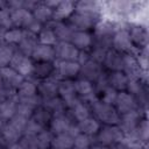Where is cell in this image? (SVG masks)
I'll use <instances>...</instances> for the list:
<instances>
[{
  "label": "cell",
  "mask_w": 149,
  "mask_h": 149,
  "mask_svg": "<svg viewBox=\"0 0 149 149\" xmlns=\"http://www.w3.org/2000/svg\"><path fill=\"white\" fill-rule=\"evenodd\" d=\"M79 73L83 76L81 78H85L90 81H92V80L95 81L100 77V74L102 73L101 65L90 58L85 63L80 64V72Z\"/></svg>",
  "instance_id": "16"
},
{
  "label": "cell",
  "mask_w": 149,
  "mask_h": 149,
  "mask_svg": "<svg viewBox=\"0 0 149 149\" xmlns=\"http://www.w3.org/2000/svg\"><path fill=\"white\" fill-rule=\"evenodd\" d=\"M71 44H73L79 51H85L88 49L92 43H93V37L88 31H83V30H74L71 40Z\"/></svg>",
  "instance_id": "20"
},
{
  "label": "cell",
  "mask_w": 149,
  "mask_h": 149,
  "mask_svg": "<svg viewBox=\"0 0 149 149\" xmlns=\"http://www.w3.org/2000/svg\"><path fill=\"white\" fill-rule=\"evenodd\" d=\"M37 94L45 99H50L54 97H57L58 94V81L57 79L49 77L45 79H42L40 84L37 85Z\"/></svg>",
  "instance_id": "11"
},
{
  "label": "cell",
  "mask_w": 149,
  "mask_h": 149,
  "mask_svg": "<svg viewBox=\"0 0 149 149\" xmlns=\"http://www.w3.org/2000/svg\"><path fill=\"white\" fill-rule=\"evenodd\" d=\"M116 95H118V91H115L114 88H112L111 86H108L104 91H101V100L100 101H102L104 104L114 106Z\"/></svg>",
  "instance_id": "44"
},
{
  "label": "cell",
  "mask_w": 149,
  "mask_h": 149,
  "mask_svg": "<svg viewBox=\"0 0 149 149\" xmlns=\"http://www.w3.org/2000/svg\"><path fill=\"white\" fill-rule=\"evenodd\" d=\"M44 129V127H42L40 123H37L33 118H30L27 123L26 127L23 129V135H28V136H36L38 133H41Z\"/></svg>",
  "instance_id": "43"
},
{
  "label": "cell",
  "mask_w": 149,
  "mask_h": 149,
  "mask_svg": "<svg viewBox=\"0 0 149 149\" xmlns=\"http://www.w3.org/2000/svg\"><path fill=\"white\" fill-rule=\"evenodd\" d=\"M52 139H54V134L50 130L43 129L41 133H38L36 135V141H37L38 149H50Z\"/></svg>",
  "instance_id": "39"
},
{
  "label": "cell",
  "mask_w": 149,
  "mask_h": 149,
  "mask_svg": "<svg viewBox=\"0 0 149 149\" xmlns=\"http://www.w3.org/2000/svg\"><path fill=\"white\" fill-rule=\"evenodd\" d=\"M74 88L77 95H79L81 99L86 101H95V92H94V85L92 81L85 79V78H79L74 81Z\"/></svg>",
  "instance_id": "12"
},
{
  "label": "cell",
  "mask_w": 149,
  "mask_h": 149,
  "mask_svg": "<svg viewBox=\"0 0 149 149\" xmlns=\"http://www.w3.org/2000/svg\"><path fill=\"white\" fill-rule=\"evenodd\" d=\"M100 7L99 3L95 1H79L74 2V12H83V13H99Z\"/></svg>",
  "instance_id": "38"
},
{
  "label": "cell",
  "mask_w": 149,
  "mask_h": 149,
  "mask_svg": "<svg viewBox=\"0 0 149 149\" xmlns=\"http://www.w3.org/2000/svg\"><path fill=\"white\" fill-rule=\"evenodd\" d=\"M111 149H129V148H128L123 142H119V143H114V144H112Z\"/></svg>",
  "instance_id": "49"
},
{
  "label": "cell",
  "mask_w": 149,
  "mask_h": 149,
  "mask_svg": "<svg viewBox=\"0 0 149 149\" xmlns=\"http://www.w3.org/2000/svg\"><path fill=\"white\" fill-rule=\"evenodd\" d=\"M34 61L31 59V57L26 56L23 54H21L20 51H15L9 66L13 68L16 72H19L23 78L27 76H30L33 73V69H34Z\"/></svg>",
  "instance_id": "6"
},
{
  "label": "cell",
  "mask_w": 149,
  "mask_h": 149,
  "mask_svg": "<svg viewBox=\"0 0 149 149\" xmlns=\"http://www.w3.org/2000/svg\"><path fill=\"white\" fill-rule=\"evenodd\" d=\"M97 135H98V141L104 146H112L114 143L122 142L125 137V133L121 130V128L118 125H113V126L107 125L100 128Z\"/></svg>",
  "instance_id": "3"
},
{
  "label": "cell",
  "mask_w": 149,
  "mask_h": 149,
  "mask_svg": "<svg viewBox=\"0 0 149 149\" xmlns=\"http://www.w3.org/2000/svg\"><path fill=\"white\" fill-rule=\"evenodd\" d=\"M77 126H78L80 133L90 135V136L95 135L100 129L99 121L95 118H92V116H88V118H86V119H84L81 121H78Z\"/></svg>",
  "instance_id": "28"
},
{
  "label": "cell",
  "mask_w": 149,
  "mask_h": 149,
  "mask_svg": "<svg viewBox=\"0 0 149 149\" xmlns=\"http://www.w3.org/2000/svg\"><path fill=\"white\" fill-rule=\"evenodd\" d=\"M7 149H23V147L20 144V142H16V143L7 146Z\"/></svg>",
  "instance_id": "50"
},
{
  "label": "cell",
  "mask_w": 149,
  "mask_h": 149,
  "mask_svg": "<svg viewBox=\"0 0 149 149\" xmlns=\"http://www.w3.org/2000/svg\"><path fill=\"white\" fill-rule=\"evenodd\" d=\"M31 59L36 62H43V63H51L56 59L55 56V49L50 45L44 44H37L31 54Z\"/></svg>",
  "instance_id": "17"
},
{
  "label": "cell",
  "mask_w": 149,
  "mask_h": 149,
  "mask_svg": "<svg viewBox=\"0 0 149 149\" xmlns=\"http://www.w3.org/2000/svg\"><path fill=\"white\" fill-rule=\"evenodd\" d=\"M92 107H93V112H94L98 121H102L104 123L109 125V126L119 125L120 114L114 108V106L104 104L100 100H95L92 102Z\"/></svg>",
  "instance_id": "1"
},
{
  "label": "cell",
  "mask_w": 149,
  "mask_h": 149,
  "mask_svg": "<svg viewBox=\"0 0 149 149\" xmlns=\"http://www.w3.org/2000/svg\"><path fill=\"white\" fill-rule=\"evenodd\" d=\"M126 90H127L128 93H130L134 97L136 94H139L141 92V83H140V79H137V78H128Z\"/></svg>",
  "instance_id": "47"
},
{
  "label": "cell",
  "mask_w": 149,
  "mask_h": 149,
  "mask_svg": "<svg viewBox=\"0 0 149 149\" xmlns=\"http://www.w3.org/2000/svg\"><path fill=\"white\" fill-rule=\"evenodd\" d=\"M0 76L3 81V86H7L14 90H16L20 86V84L24 80V78L9 65L0 68Z\"/></svg>",
  "instance_id": "13"
},
{
  "label": "cell",
  "mask_w": 149,
  "mask_h": 149,
  "mask_svg": "<svg viewBox=\"0 0 149 149\" xmlns=\"http://www.w3.org/2000/svg\"><path fill=\"white\" fill-rule=\"evenodd\" d=\"M19 142H20V144L23 147V149H38L37 141H36V136L23 135Z\"/></svg>",
  "instance_id": "48"
},
{
  "label": "cell",
  "mask_w": 149,
  "mask_h": 149,
  "mask_svg": "<svg viewBox=\"0 0 149 149\" xmlns=\"http://www.w3.org/2000/svg\"><path fill=\"white\" fill-rule=\"evenodd\" d=\"M49 27L54 30L58 42H70L71 36L74 31V29H72L63 21H51Z\"/></svg>",
  "instance_id": "19"
},
{
  "label": "cell",
  "mask_w": 149,
  "mask_h": 149,
  "mask_svg": "<svg viewBox=\"0 0 149 149\" xmlns=\"http://www.w3.org/2000/svg\"><path fill=\"white\" fill-rule=\"evenodd\" d=\"M55 66L51 63H43V62H37L36 64H34V69H33V73L36 78H49V76L54 72Z\"/></svg>",
  "instance_id": "35"
},
{
  "label": "cell",
  "mask_w": 149,
  "mask_h": 149,
  "mask_svg": "<svg viewBox=\"0 0 149 149\" xmlns=\"http://www.w3.org/2000/svg\"><path fill=\"white\" fill-rule=\"evenodd\" d=\"M37 40H38L40 44L50 45V47H55L58 42L54 30L50 27H43L42 30L37 34Z\"/></svg>",
  "instance_id": "33"
},
{
  "label": "cell",
  "mask_w": 149,
  "mask_h": 149,
  "mask_svg": "<svg viewBox=\"0 0 149 149\" xmlns=\"http://www.w3.org/2000/svg\"><path fill=\"white\" fill-rule=\"evenodd\" d=\"M31 13H33L34 19H35L36 21L41 22L42 24L52 21L54 10H52L50 7H48L44 2H37L36 6L34 7V9L31 10Z\"/></svg>",
  "instance_id": "25"
},
{
  "label": "cell",
  "mask_w": 149,
  "mask_h": 149,
  "mask_svg": "<svg viewBox=\"0 0 149 149\" xmlns=\"http://www.w3.org/2000/svg\"><path fill=\"white\" fill-rule=\"evenodd\" d=\"M74 12V2L72 1H59V3L54 9L52 21H63L70 17Z\"/></svg>",
  "instance_id": "24"
},
{
  "label": "cell",
  "mask_w": 149,
  "mask_h": 149,
  "mask_svg": "<svg viewBox=\"0 0 149 149\" xmlns=\"http://www.w3.org/2000/svg\"><path fill=\"white\" fill-rule=\"evenodd\" d=\"M37 44H38L37 35H35L28 30H23V37L20 41V43L17 44V48L21 54L30 57Z\"/></svg>",
  "instance_id": "18"
},
{
  "label": "cell",
  "mask_w": 149,
  "mask_h": 149,
  "mask_svg": "<svg viewBox=\"0 0 149 149\" xmlns=\"http://www.w3.org/2000/svg\"><path fill=\"white\" fill-rule=\"evenodd\" d=\"M37 123H40L42 127H44L45 125L50 123L51 119H52V115L49 111H47L43 106H38L34 109V113H33V116H31Z\"/></svg>",
  "instance_id": "37"
},
{
  "label": "cell",
  "mask_w": 149,
  "mask_h": 149,
  "mask_svg": "<svg viewBox=\"0 0 149 149\" xmlns=\"http://www.w3.org/2000/svg\"><path fill=\"white\" fill-rule=\"evenodd\" d=\"M91 149H108V148H106L105 146H95V147H93Z\"/></svg>",
  "instance_id": "51"
},
{
  "label": "cell",
  "mask_w": 149,
  "mask_h": 149,
  "mask_svg": "<svg viewBox=\"0 0 149 149\" xmlns=\"http://www.w3.org/2000/svg\"><path fill=\"white\" fill-rule=\"evenodd\" d=\"M2 33H3V31H2L1 29H0V36H2Z\"/></svg>",
  "instance_id": "55"
},
{
  "label": "cell",
  "mask_w": 149,
  "mask_h": 149,
  "mask_svg": "<svg viewBox=\"0 0 149 149\" xmlns=\"http://www.w3.org/2000/svg\"><path fill=\"white\" fill-rule=\"evenodd\" d=\"M2 87H3V81H2V78H1V76H0V91L2 90Z\"/></svg>",
  "instance_id": "52"
},
{
  "label": "cell",
  "mask_w": 149,
  "mask_h": 149,
  "mask_svg": "<svg viewBox=\"0 0 149 149\" xmlns=\"http://www.w3.org/2000/svg\"><path fill=\"white\" fill-rule=\"evenodd\" d=\"M104 63H105L106 68L112 71H122L123 55H121V52H119L114 49H108L106 52Z\"/></svg>",
  "instance_id": "23"
},
{
  "label": "cell",
  "mask_w": 149,
  "mask_h": 149,
  "mask_svg": "<svg viewBox=\"0 0 149 149\" xmlns=\"http://www.w3.org/2000/svg\"><path fill=\"white\" fill-rule=\"evenodd\" d=\"M0 44H1V41H0Z\"/></svg>",
  "instance_id": "57"
},
{
  "label": "cell",
  "mask_w": 149,
  "mask_h": 149,
  "mask_svg": "<svg viewBox=\"0 0 149 149\" xmlns=\"http://www.w3.org/2000/svg\"><path fill=\"white\" fill-rule=\"evenodd\" d=\"M112 45L114 47V50L119 52L125 54H132L134 45L132 43L129 33L127 29H118L113 36H112Z\"/></svg>",
  "instance_id": "7"
},
{
  "label": "cell",
  "mask_w": 149,
  "mask_h": 149,
  "mask_svg": "<svg viewBox=\"0 0 149 149\" xmlns=\"http://www.w3.org/2000/svg\"><path fill=\"white\" fill-rule=\"evenodd\" d=\"M92 146V139L90 135L79 133L73 137V149H90Z\"/></svg>",
  "instance_id": "41"
},
{
  "label": "cell",
  "mask_w": 149,
  "mask_h": 149,
  "mask_svg": "<svg viewBox=\"0 0 149 149\" xmlns=\"http://www.w3.org/2000/svg\"><path fill=\"white\" fill-rule=\"evenodd\" d=\"M114 108L118 111V113L125 114L132 111H136L137 108V101L135 99L134 95H132L130 93L126 92V91H121L118 92L115 102H114Z\"/></svg>",
  "instance_id": "8"
},
{
  "label": "cell",
  "mask_w": 149,
  "mask_h": 149,
  "mask_svg": "<svg viewBox=\"0 0 149 149\" xmlns=\"http://www.w3.org/2000/svg\"><path fill=\"white\" fill-rule=\"evenodd\" d=\"M7 5V2H2V1H0V9L2 8V7H5Z\"/></svg>",
  "instance_id": "53"
},
{
  "label": "cell",
  "mask_w": 149,
  "mask_h": 149,
  "mask_svg": "<svg viewBox=\"0 0 149 149\" xmlns=\"http://www.w3.org/2000/svg\"><path fill=\"white\" fill-rule=\"evenodd\" d=\"M0 149H1V146H0Z\"/></svg>",
  "instance_id": "56"
},
{
  "label": "cell",
  "mask_w": 149,
  "mask_h": 149,
  "mask_svg": "<svg viewBox=\"0 0 149 149\" xmlns=\"http://www.w3.org/2000/svg\"><path fill=\"white\" fill-rule=\"evenodd\" d=\"M0 101H1V98H0Z\"/></svg>",
  "instance_id": "58"
},
{
  "label": "cell",
  "mask_w": 149,
  "mask_h": 149,
  "mask_svg": "<svg viewBox=\"0 0 149 149\" xmlns=\"http://www.w3.org/2000/svg\"><path fill=\"white\" fill-rule=\"evenodd\" d=\"M71 109H72V114H73V116H74V119H76L77 121H81V120H84V119L91 116V115H90V108H88L87 105H86L85 102H83L81 100H80L79 102H77Z\"/></svg>",
  "instance_id": "40"
},
{
  "label": "cell",
  "mask_w": 149,
  "mask_h": 149,
  "mask_svg": "<svg viewBox=\"0 0 149 149\" xmlns=\"http://www.w3.org/2000/svg\"><path fill=\"white\" fill-rule=\"evenodd\" d=\"M128 33H129V36H130L133 45H136L139 48L147 45L148 34H147V30L143 27L134 26V27H132V29L128 30Z\"/></svg>",
  "instance_id": "29"
},
{
  "label": "cell",
  "mask_w": 149,
  "mask_h": 149,
  "mask_svg": "<svg viewBox=\"0 0 149 149\" xmlns=\"http://www.w3.org/2000/svg\"><path fill=\"white\" fill-rule=\"evenodd\" d=\"M3 140V142L9 146V144H13V143H16L21 140V137L23 136V133L22 130H20L17 127H15L14 125H12L9 121L2 126L1 128V135H0Z\"/></svg>",
  "instance_id": "21"
},
{
  "label": "cell",
  "mask_w": 149,
  "mask_h": 149,
  "mask_svg": "<svg viewBox=\"0 0 149 149\" xmlns=\"http://www.w3.org/2000/svg\"><path fill=\"white\" fill-rule=\"evenodd\" d=\"M140 123V114L137 111H132L125 114L120 115V122H119V127L121 128V130L125 134L132 133L136 129V127Z\"/></svg>",
  "instance_id": "14"
},
{
  "label": "cell",
  "mask_w": 149,
  "mask_h": 149,
  "mask_svg": "<svg viewBox=\"0 0 149 149\" xmlns=\"http://www.w3.org/2000/svg\"><path fill=\"white\" fill-rule=\"evenodd\" d=\"M128 77L122 71H113L108 76V85L115 91H125L127 86Z\"/></svg>",
  "instance_id": "30"
},
{
  "label": "cell",
  "mask_w": 149,
  "mask_h": 149,
  "mask_svg": "<svg viewBox=\"0 0 149 149\" xmlns=\"http://www.w3.org/2000/svg\"><path fill=\"white\" fill-rule=\"evenodd\" d=\"M10 10V20L12 24L15 28H20L26 30L28 26L34 21L33 13L30 10H27L24 8H17V9H9Z\"/></svg>",
  "instance_id": "10"
},
{
  "label": "cell",
  "mask_w": 149,
  "mask_h": 149,
  "mask_svg": "<svg viewBox=\"0 0 149 149\" xmlns=\"http://www.w3.org/2000/svg\"><path fill=\"white\" fill-rule=\"evenodd\" d=\"M122 72L128 78H137L140 79L141 68L139 65L137 58L133 54H125L123 55V64H122Z\"/></svg>",
  "instance_id": "15"
},
{
  "label": "cell",
  "mask_w": 149,
  "mask_h": 149,
  "mask_svg": "<svg viewBox=\"0 0 149 149\" xmlns=\"http://www.w3.org/2000/svg\"><path fill=\"white\" fill-rule=\"evenodd\" d=\"M58 94L59 98L65 102L66 107L72 108L77 102L80 101L76 93L74 81L72 79H65L58 81Z\"/></svg>",
  "instance_id": "5"
},
{
  "label": "cell",
  "mask_w": 149,
  "mask_h": 149,
  "mask_svg": "<svg viewBox=\"0 0 149 149\" xmlns=\"http://www.w3.org/2000/svg\"><path fill=\"white\" fill-rule=\"evenodd\" d=\"M55 56L57 61H77L79 50L71 44V42H57L54 47Z\"/></svg>",
  "instance_id": "9"
},
{
  "label": "cell",
  "mask_w": 149,
  "mask_h": 149,
  "mask_svg": "<svg viewBox=\"0 0 149 149\" xmlns=\"http://www.w3.org/2000/svg\"><path fill=\"white\" fill-rule=\"evenodd\" d=\"M42 106L49 111L51 113V115H59V114H64V111L66 108L65 102L59 98V97H54L50 99H45L42 102Z\"/></svg>",
  "instance_id": "27"
},
{
  "label": "cell",
  "mask_w": 149,
  "mask_h": 149,
  "mask_svg": "<svg viewBox=\"0 0 149 149\" xmlns=\"http://www.w3.org/2000/svg\"><path fill=\"white\" fill-rule=\"evenodd\" d=\"M107 50H108V49H106V48H102V47H100V45H95V47L93 48L92 52L90 54V58H91L92 61H94V62L101 64V63L104 62V59H105V56H106Z\"/></svg>",
  "instance_id": "45"
},
{
  "label": "cell",
  "mask_w": 149,
  "mask_h": 149,
  "mask_svg": "<svg viewBox=\"0 0 149 149\" xmlns=\"http://www.w3.org/2000/svg\"><path fill=\"white\" fill-rule=\"evenodd\" d=\"M23 37V29H20V28H10V29H7L2 33V38H3V42L7 43V44H19L20 41L22 40Z\"/></svg>",
  "instance_id": "34"
},
{
  "label": "cell",
  "mask_w": 149,
  "mask_h": 149,
  "mask_svg": "<svg viewBox=\"0 0 149 149\" xmlns=\"http://www.w3.org/2000/svg\"><path fill=\"white\" fill-rule=\"evenodd\" d=\"M17 98L2 99L0 101V120L9 121L16 114Z\"/></svg>",
  "instance_id": "26"
},
{
  "label": "cell",
  "mask_w": 149,
  "mask_h": 149,
  "mask_svg": "<svg viewBox=\"0 0 149 149\" xmlns=\"http://www.w3.org/2000/svg\"><path fill=\"white\" fill-rule=\"evenodd\" d=\"M37 94V85L31 80H23L20 86L16 88V98H29Z\"/></svg>",
  "instance_id": "32"
},
{
  "label": "cell",
  "mask_w": 149,
  "mask_h": 149,
  "mask_svg": "<svg viewBox=\"0 0 149 149\" xmlns=\"http://www.w3.org/2000/svg\"><path fill=\"white\" fill-rule=\"evenodd\" d=\"M50 149H73V137L68 133L54 135Z\"/></svg>",
  "instance_id": "31"
},
{
  "label": "cell",
  "mask_w": 149,
  "mask_h": 149,
  "mask_svg": "<svg viewBox=\"0 0 149 149\" xmlns=\"http://www.w3.org/2000/svg\"><path fill=\"white\" fill-rule=\"evenodd\" d=\"M14 54H15V50H14L13 45L1 42V44H0V68L8 66Z\"/></svg>",
  "instance_id": "36"
},
{
  "label": "cell",
  "mask_w": 149,
  "mask_h": 149,
  "mask_svg": "<svg viewBox=\"0 0 149 149\" xmlns=\"http://www.w3.org/2000/svg\"><path fill=\"white\" fill-rule=\"evenodd\" d=\"M34 107L27 105V104H23V102H20L17 101V105H16V114L26 118V119H30L33 116V113H34Z\"/></svg>",
  "instance_id": "46"
},
{
  "label": "cell",
  "mask_w": 149,
  "mask_h": 149,
  "mask_svg": "<svg viewBox=\"0 0 149 149\" xmlns=\"http://www.w3.org/2000/svg\"><path fill=\"white\" fill-rule=\"evenodd\" d=\"M55 66V74H57V79L65 80L72 79L80 72V64L77 61H57Z\"/></svg>",
  "instance_id": "4"
},
{
  "label": "cell",
  "mask_w": 149,
  "mask_h": 149,
  "mask_svg": "<svg viewBox=\"0 0 149 149\" xmlns=\"http://www.w3.org/2000/svg\"><path fill=\"white\" fill-rule=\"evenodd\" d=\"M1 128H2V125H1V122H0V135H1Z\"/></svg>",
  "instance_id": "54"
},
{
  "label": "cell",
  "mask_w": 149,
  "mask_h": 149,
  "mask_svg": "<svg viewBox=\"0 0 149 149\" xmlns=\"http://www.w3.org/2000/svg\"><path fill=\"white\" fill-rule=\"evenodd\" d=\"M13 27L12 24V20H10V10L7 7V5L5 7H2L0 9V29L2 31L10 29Z\"/></svg>",
  "instance_id": "42"
},
{
  "label": "cell",
  "mask_w": 149,
  "mask_h": 149,
  "mask_svg": "<svg viewBox=\"0 0 149 149\" xmlns=\"http://www.w3.org/2000/svg\"><path fill=\"white\" fill-rule=\"evenodd\" d=\"M99 13H83V12H73L70 16V22L74 27V30L87 31L91 28H94L97 23L100 21Z\"/></svg>",
  "instance_id": "2"
},
{
  "label": "cell",
  "mask_w": 149,
  "mask_h": 149,
  "mask_svg": "<svg viewBox=\"0 0 149 149\" xmlns=\"http://www.w3.org/2000/svg\"><path fill=\"white\" fill-rule=\"evenodd\" d=\"M49 125H50V129H51L50 132L54 135H58V134L66 133L69 130L70 126L72 125V122L65 114H59V115H54Z\"/></svg>",
  "instance_id": "22"
}]
</instances>
